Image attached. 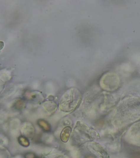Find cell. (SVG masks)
Wrapping results in <instances>:
<instances>
[{"label": "cell", "mask_w": 140, "mask_h": 158, "mask_svg": "<svg viewBox=\"0 0 140 158\" xmlns=\"http://www.w3.org/2000/svg\"><path fill=\"white\" fill-rule=\"evenodd\" d=\"M81 99L80 92L76 88H71L63 95L59 103V108L62 111L70 112L76 108Z\"/></svg>", "instance_id": "obj_1"}, {"label": "cell", "mask_w": 140, "mask_h": 158, "mask_svg": "<svg viewBox=\"0 0 140 158\" xmlns=\"http://www.w3.org/2000/svg\"><path fill=\"white\" fill-rule=\"evenodd\" d=\"M95 131H92L86 125L78 122L74 130V137L77 142L91 141L94 139Z\"/></svg>", "instance_id": "obj_2"}, {"label": "cell", "mask_w": 140, "mask_h": 158, "mask_svg": "<svg viewBox=\"0 0 140 158\" xmlns=\"http://www.w3.org/2000/svg\"><path fill=\"white\" fill-rule=\"evenodd\" d=\"M22 131V133L27 138L32 137L35 132L33 126L29 122H26L23 125Z\"/></svg>", "instance_id": "obj_3"}, {"label": "cell", "mask_w": 140, "mask_h": 158, "mask_svg": "<svg viewBox=\"0 0 140 158\" xmlns=\"http://www.w3.org/2000/svg\"><path fill=\"white\" fill-rule=\"evenodd\" d=\"M72 128L70 126H66L64 128L60 135V138L63 142H67L69 139Z\"/></svg>", "instance_id": "obj_4"}, {"label": "cell", "mask_w": 140, "mask_h": 158, "mask_svg": "<svg viewBox=\"0 0 140 158\" xmlns=\"http://www.w3.org/2000/svg\"><path fill=\"white\" fill-rule=\"evenodd\" d=\"M43 107L45 110L47 111L49 113H53L56 111L57 108V105L55 102H53L52 101H49L45 102L43 104Z\"/></svg>", "instance_id": "obj_5"}, {"label": "cell", "mask_w": 140, "mask_h": 158, "mask_svg": "<svg viewBox=\"0 0 140 158\" xmlns=\"http://www.w3.org/2000/svg\"><path fill=\"white\" fill-rule=\"evenodd\" d=\"M37 124L43 131L49 132L51 131V126L46 121L43 119H39L37 121Z\"/></svg>", "instance_id": "obj_6"}, {"label": "cell", "mask_w": 140, "mask_h": 158, "mask_svg": "<svg viewBox=\"0 0 140 158\" xmlns=\"http://www.w3.org/2000/svg\"><path fill=\"white\" fill-rule=\"evenodd\" d=\"M26 97L28 98L29 100L33 101H40L42 100V96L39 93H29L27 96H26Z\"/></svg>", "instance_id": "obj_7"}, {"label": "cell", "mask_w": 140, "mask_h": 158, "mask_svg": "<svg viewBox=\"0 0 140 158\" xmlns=\"http://www.w3.org/2000/svg\"><path fill=\"white\" fill-rule=\"evenodd\" d=\"M18 142L19 144L24 147H27L30 146V142L27 137L25 136H21L19 137Z\"/></svg>", "instance_id": "obj_8"}, {"label": "cell", "mask_w": 140, "mask_h": 158, "mask_svg": "<svg viewBox=\"0 0 140 158\" xmlns=\"http://www.w3.org/2000/svg\"><path fill=\"white\" fill-rule=\"evenodd\" d=\"M25 103L24 102V101H22V99H18V101H17L16 102H15L14 108L15 109L18 110H22L24 107H25Z\"/></svg>", "instance_id": "obj_9"}, {"label": "cell", "mask_w": 140, "mask_h": 158, "mask_svg": "<svg viewBox=\"0 0 140 158\" xmlns=\"http://www.w3.org/2000/svg\"><path fill=\"white\" fill-rule=\"evenodd\" d=\"M25 158H37L36 156L34 153H26V154L25 155Z\"/></svg>", "instance_id": "obj_10"}, {"label": "cell", "mask_w": 140, "mask_h": 158, "mask_svg": "<svg viewBox=\"0 0 140 158\" xmlns=\"http://www.w3.org/2000/svg\"><path fill=\"white\" fill-rule=\"evenodd\" d=\"M4 83L2 80H0V93L4 90Z\"/></svg>", "instance_id": "obj_11"}, {"label": "cell", "mask_w": 140, "mask_h": 158, "mask_svg": "<svg viewBox=\"0 0 140 158\" xmlns=\"http://www.w3.org/2000/svg\"><path fill=\"white\" fill-rule=\"evenodd\" d=\"M66 158L64 155L63 154H57L53 157H52V158Z\"/></svg>", "instance_id": "obj_12"}, {"label": "cell", "mask_w": 140, "mask_h": 158, "mask_svg": "<svg viewBox=\"0 0 140 158\" xmlns=\"http://www.w3.org/2000/svg\"><path fill=\"white\" fill-rule=\"evenodd\" d=\"M4 42L2 41H0V51H1L4 49Z\"/></svg>", "instance_id": "obj_13"}, {"label": "cell", "mask_w": 140, "mask_h": 158, "mask_svg": "<svg viewBox=\"0 0 140 158\" xmlns=\"http://www.w3.org/2000/svg\"></svg>", "instance_id": "obj_14"}]
</instances>
